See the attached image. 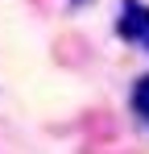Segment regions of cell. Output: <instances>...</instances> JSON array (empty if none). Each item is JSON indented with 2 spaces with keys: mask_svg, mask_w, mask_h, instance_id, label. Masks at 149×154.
Listing matches in <instances>:
<instances>
[{
  "mask_svg": "<svg viewBox=\"0 0 149 154\" xmlns=\"http://www.w3.org/2000/svg\"><path fill=\"white\" fill-rule=\"evenodd\" d=\"M116 33L133 46H145L149 42V8L141 0H124L120 4V17H116Z\"/></svg>",
  "mask_w": 149,
  "mask_h": 154,
  "instance_id": "1",
  "label": "cell"
},
{
  "mask_svg": "<svg viewBox=\"0 0 149 154\" xmlns=\"http://www.w3.org/2000/svg\"><path fill=\"white\" fill-rule=\"evenodd\" d=\"M133 108H137L141 117H149V75L137 79V88H133Z\"/></svg>",
  "mask_w": 149,
  "mask_h": 154,
  "instance_id": "2",
  "label": "cell"
},
{
  "mask_svg": "<svg viewBox=\"0 0 149 154\" xmlns=\"http://www.w3.org/2000/svg\"><path fill=\"white\" fill-rule=\"evenodd\" d=\"M71 4H83V0H71Z\"/></svg>",
  "mask_w": 149,
  "mask_h": 154,
  "instance_id": "3",
  "label": "cell"
},
{
  "mask_svg": "<svg viewBox=\"0 0 149 154\" xmlns=\"http://www.w3.org/2000/svg\"><path fill=\"white\" fill-rule=\"evenodd\" d=\"M145 46H149V42H145Z\"/></svg>",
  "mask_w": 149,
  "mask_h": 154,
  "instance_id": "4",
  "label": "cell"
}]
</instances>
